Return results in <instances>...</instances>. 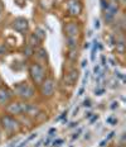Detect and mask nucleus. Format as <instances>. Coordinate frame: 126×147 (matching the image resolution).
Returning <instances> with one entry per match:
<instances>
[{
    "mask_svg": "<svg viewBox=\"0 0 126 147\" xmlns=\"http://www.w3.org/2000/svg\"><path fill=\"white\" fill-rule=\"evenodd\" d=\"M64 32H66L67 37H71V38H77L79 34V27L77 23L75 22H69L64 26Z\"/></svg>",
    "mask_w": 126,
    "mask_h": 147,
    "instance_id": "obj_5",
    "label": "nucleus"
},
{
    "mask_svg": "<svg viewBox=\"0 0 126 147\" xmlns=\"http://www.w3.org/2000/svg\"><path fill=\"white\" fill-rule=\"evenodd\" d=\"M5 52H7L5 46H0V55H5Z\"/></svg>",
    "mask_w": 126,
    "mask_h": 147,
    "instance_id": "obj_15",
    "label": "nucleus"
},
{
    "mask_svg": "<svg viewBox=\"0 0 126 147\" xmlns=\"http://www.w3.org/2000/svg\"><path fill=\"white\" fill-rule=\"evenodd\" d=\"M39 42H41V39H39V38H38V37H37V36L34 34V33H33V34H32V36H30V41H29V43H30V46H32V47H33V46L38 45V43H39Z\"/></svg>",
    "mask_w": 126,
    "mask_h": 147,
    "instance_id": "obj_12",
    "label": "nucleus"
},
{
    "mask_svg": "<svg viewBox=\"0 0 126 147\" xmlns=\"http://www.w3.org/2000/svg\"><path fill=\"white\" fill-rule=\"evenodd\" d=\"M11 94L10 89L7 86H0V105H7V104L11 100Z\"/></svg>",
    "mask_w": 126,
    "mask_h": 147,
    "instance_id": "obj_7",
    "label": "nucleus"
},
{
    "mask_svg": "<svg viewBox=\"0 0 126 147\" xmlns=\"http://www.w3.org/2000/svg\"><path fill=\"white\" fill-rule=\"evenodd\" d=\"M7 112L10 115H19L23 114V103H10L7 105Z\"/></svg>",
    "mask_w": 126,
    "mask_h": 147,
    "instance_id": "obj_8",
    "label": "nucleus"
},
{
    "mask_svg": "<svg viewBox=\"0 0 126 147\" xmlns=\"http://www.w3.org/2000/svg\"><path fill=\"white\" fill-rule=\"evenodd\" d=\"M100 22H96V24H95V27H96V28H100V24H98Z\"/></svg>",
    "mask_w": 126,
    "mask_h": 147,
    "instance_id": "obj_21",
    "label": "nucleus"
},
{
    "mask_svg": "<svg viewBox=\"0 0 126 147\" xmlns=\"http://www.w3.org/2000/svg\"><path fill=\"white\" fill-rule=\"evenodd\" d=\"M77 71H76V70H71V71L67 74V76H66V79L67 80H69V82H71V85L73 84V82H75L76 80H77Z\"/></svg>",
    "mask_w": 126,
    "mask_h": 147,
    "instance_id": "obj_11",
    "label": "nucleus"
},
{
    "mask_svg": "<svg viewBox=\"0 0 126 147\" xmlns=\"http://www.w3.org/2000/svg\"><path fill=\"white\" fill-rule=\"evenodd\" d=\"M37 56L42 57L43 61H45V60H47V51H45L44 48H39L38 52H37Z\"/></svg>",
    "mask_w": 126,
    "mask_h": 147,
    "instance_id": "obj_13",
    "label": "nucleus"
},
{
    "mask_svg": "<svg viewBox=\"0 0 126 147\" xmlns=\"http://www.w3.org/2000/svg\"><path fill=\"white\" fill-rule=\"evenodd\" d=\"M85 105L86 107H90L91 104H90V100H85Z\"/></svg>",
    "mask_w": 126,
    "mask_h": 147,
    "instance_id": "obj_17",
    "label": "nucleus"
},
{
    "mask_svg": "<svg viewBox=\"0 0 126 147\" xmlns=\"http://www.w3.org/2000/svg\"><path fill=\"white\" fill-rule=\"evenodd\" d=\"M86 65H87V61H82V67H85Z\"/></svg>",
    "mask_w": 126,
    "mask_h": 147,
    "instance_id": "obj_19",
    "label": "nucleus"
},
{
    "mask_svg": "<svg viewBox=\"0 0 126 147\" xmlns=\"http://www.w3.org/2000/svg\"><path fill=\"white\" fill-rule=\"evenodd\" d=\"M107 121L110 122V123H117V119H112V118H109Z\"/></svg>",
    "mask_w": 126,
    "mask_h": 147,
    "instance_id": "obj_16",
    "label": "nucleus"
},
{
    "mask_svg": "<svg viewBox=\"0 0 126 147\" xmlns=\"http://www.w3.org/2000/svg\"><path fill=\"white\" fill-rule=\"evenodd\" d=\"M119 147H124V146H119Z\"/></svg>",
    "mask_w": 126,
    "mask_h": 147,
    "instance_id": "obj_23",
    "label": "nucleus"
},
{
    "mask_svg": "<svg viewBox=\"0 0 126 147\" xmlns=\"http://www.w3.org/2000/svg\"><path fill=\"white\" fill-rule=\"evenodd\" d=\"M23 114H27L29 117H37L41 114V109L34 104H24L23 103Z\"/></svg>",
    "mask_w": 126,
    "mask_h": 147,
    "instance_id": "obj_9",
    "label": "nucleus"
},
{
    "mask_svg": "<svg viewBox=\"0 0 126 147\" xmlns=\"http://www.w3.org/2000/svg\"><path fill=\"white\" fill-rule=\"evenodd\" d=\"M41 94L44 98H51L54 94V88H56V81L52 78H45L44 81L41 85Z\"/></svg>",
    "mask_w": 126,
    "mask_h": 147,
    "instance_id": "obj_4",
    "label": "nucleus"
},
{
    "mask_svg": "<svg viewBox=\"0 0 126 147\" xmlns=\"http://www.w3.org/2000/svg\"><path fill=\"white\" fill-rule=\"evenodd\" d=\"M14 91L18 96L21 98V99H32L35 94L34 88L27 81H21V82L15 84L14 85Z\"/></svg>",
    "mask_w": 126,
    "mask_h": 147,
    "instance_id": "obj_2",
    "label": "nucleus"
},
{
    "mask_svg": "<svg viewBox=\"0 0 126 147\" xmlns=\"http://www.w3.org/2000/svg\"><path fill=\"white\" fill-rule=\"evenodd\" d=\"M68 11L73 15H78L82 11V7L78 1H71L68 4Z\"/></svg>",
    "mask_w": 126,
    "mask_h": 147,
    "instance_id": "obj_10",
    "label": "nucleus"
},
{
    "mask_svg": "<svg viewBox=\"0 0 126 147\" xmlns=\"http://www.w3.org/2000/svg\"><path fill=\"white\" fill-rule=\"evenodd\" d=\"M98 71H100V67H95V72H98Z\"/></svg>",
    "mask_w": 126,
    "mask_h": 147,
    "instance_id": "obj_20",
    "label": "nucleus"
},
{
    "mask_svg": "<svg viewBox=\"0 0 126 147\" xmlns=\"http://www.w3.org/2000/svg\"><path fill=\"white\" fill-rule=\"evenodd\" d=\"M28 27H29V23L25 18H17L13 22V28L19 33H25L28 30Z\"/></svg>",
    "mask_w": 126,
    "mask_h": 147,
    "instance_id": "obj_6",
    "label": "nucleus"
},
{
    "mask_svg": "<svg viewBox=\"0 0 126 147\" xmlns=\"http://www.w3.org/2000/svg\"><path fill=\"white\" fill-rule=\"evenodd\" d=\"M0 124H1L3 129L7 131L9 133H14L17 131H19L20 128V122L18 119H15L13 115L5 114L0 118Z\"/></svg>",
    "mask_w": 126,
    "mask_h": 147,
    "instance_id": "obj_3",
    "label": "nucleus"
},
{
    "mask_svg": "<svg viewBox=\"0 0 126 147\" xmlns=\"http://www.w3.org/2000/svg\"><path fill=\"white\" fill-rule=\"evenodd\" d=\"M29 75L33 82L39 86L47 78V71H45V67L41 65V62H33L29 66Z\"/></svg>",
    "mask_w": 126,
    "mask_h": 147,
    "instance_id": "obj_1",
    "label": "nucleus"
},
{
    "mask_svg": "<svg viewBox=\"0 0 126 147\" xmlns=\"http://www.w3.org/2000/svg\"><path fill=\"white\" fill-rule=\"evenodd\" d=\"M54 132H56V129H51V131H49V136H52Z\"/></svg>",
    "mask_w": 126,
    "mask_h": 147,
    "instance_id": "obj_18",
    "label": "nucleus"
},
{
    "mask_svg": "<svg viewBox=\"0 0 126 147\" xmlns=\"http://www.w3.org/2000/svg\"><path fill=\"white\" fill-rule=\"evenodd\" d=\"M62 143H63V140H57V141H54L53 142V145L54 146H61Z\"/></svg>",
    "mask_w": 126,
    "mask_h": 147,
    "instance_id": "obj_14",
    "label": "nucleus"
},
{
    "mask_svg": "<svg viewBox=\"0 0 126 147\" xmlns=\"http://www.w3.org/2000/svg\"><path fill=\"white\" fill-rule=\"evenodd\" d=\"M112 1H117V0H112Z\"/></svg>",
    "mask_w": 126,
    "mask_h": 147,
    "instance_id": "obj_22",
    "label": "nucleus"
}]
</instances>
